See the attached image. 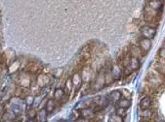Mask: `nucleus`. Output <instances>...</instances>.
<instances>
[{
    "mask_svg": "<svg viewBox=\"0 0 165 122\" xmlns=\"http://www.w3.org/2000/svg\"><path fill=\"white\" fill-rule=\"evenodd\" d=\"M148 83L154 88L159 87L163 83V76L155 70H151L148 75Z\"/></svg>",
    "mask_w": 165,
    "mask_h": 122,
    "instance_id": "1",
    "label": "nucleus"
},
{
    "mask_svg": "<svg viewBox=\"0 0 165 122\" xmlns=\"http://www.w3.org/2000/svg\"><path fill=\"white\" fill-rule=\"evenodd\" d=\"M140 32H141V35L143 38H147V39H153L155 34H156V30L155 28L151 26H149V25H144L141 27L140 29Z\"/></svg>",
    "mask_w": 165,
    "mask_h": 122,
    "instance_id": "2",
    "label": "nucleus"
},
{
    "mask_svg": "<svg viewBox=\"0 0 165 122\" xmlns=\"http://www.w3.org/2000/svg\"><path fill=\"white\" fill-rule=\"evenodd\" d=\"M105 86V73L104 72H101L99 73V76L96 78L95 81H94V84L92 86V89L93 91H99L103 89V88Z\"/></svg>",
    "mask_w": 165,
    "mask_h": 122,
    "instance_id": "3",
    "label": "nucleus"
},
{
    "mask_svg": "<svg viewBox=\"0 0 165 122\" xmlns=\"http://www.w3.org/2000/svg\"><path fill=\"white\" fill-rule=\"evenodd\" d=\"M71 83H72V86H74V92H75V93L78 92L79 89L81 88L82 83H83L80 73L76 72V73H74V75H72V77H71Z\"/></svg>",
    "mask_w": 165,
    "mask_h": 122,
    "instance_id": "4",
    "label": "nucleus"
},
{
    "mask_svg": "<svg viewBox=\"0 0 165 122\" xmlns=\"http://www.w3.org/2000/svg\"><path fill=\"white\" fill-rule=\"evenodd\" d=\"M110 73H111V75H113L114 79L117 80V79H119L122 77V75H123V68L119 64L114 63L113 66H111V68H110Z\"/></svg>",
    "mask_w": 165,
    "mask_h": 122,
    "instance_id": "5",
    "label": "nucleus"
},
{
    "mask_svg": "<svg viewBox=\"0 0 165 122\" xmlns=\"http://www.w3.org/2000/svg\"><path fill=\"white\" fill-rule=\"evenodd\" d=\"M95 111H94V108H91V107H88V108H83L80 110V115L81 117H84L86 119H90L92 117L95 116Z\"/></svg>",
    "mask_w": 165,
    "mask_h": 122,
    "instance_id": "6",
    "label": "nucleus"
},
{
    "mask_svg": "<svg viewBox=\"0 0 165 122\" xmlns=\"http://www.w3.org/2000/svg\"><path fill=\"white\" fill-rule=\"evenodd\" d=\"M139 47L144 52H148L151 47V41L147 38H142L139 41Z\"/></svg>",
    "mask_w": 165,
    "mask_h": 122,
    "instance_id": "7",
    "label": "nucleus"
},
{
    "mask_svg": "<svg viewBox=\"0 0 165 122\" xmlns=\"http://www.w3.org/2000/svg\"><path fill=\"white\" fill-rule=\"evenodd\" d=\"M144 12H145L144 15H147V16L153 17V18H159V16H160L159 11L150 8L149 6H146V7H145Z\"/></svg>",
    "mask_w": 165,
    "mask_h": 122,
    "instance_id": "8",
    "label": "nucleus"
},
{
    "mask_svg": "<svg viewBox=\"0 0 165 122\" xmlns=\"http://www.w3.org/2000/svg\"><path fill=\"white\" fill-rule=\"evenodd\" d=\"M129 52L131 54L132 57H136L138 59H140L141 56H142V51H141V49L138 46H135V45H132L130 46L129 47Z\"/></svg>",
    "mask_w": 165,
    "mask_h": 122,
    "instance_id": "9",
    "label": "nucleus"
},
{
    "mask_svg": "<svg viewBox=\"0 0 165 122\" xmlns=\"http://www.w3.org/2000/svg\"><path fill=\"white\" fill-rule=\"evenodd\" d=\"M151 104H153V100L149 96H145L144 98H142L141 102H140V108L141 110H148V108H150Z\"/></svg>",
    "mask_w": 165,
    "mask_h": 122,
    "instance_id": "10",
    "label": "nucleus"
},
{
    "mask_svg": "<svg viewBox=\"0 0 165 122\" xmlns=\"http://www.w3.org/2000/svg\"><path fill=\"white\" fill-rule=\"evenodd\" d=\"M91 77H92V70L89 66H85L82 70V73H81V78H82V80L83 81H90L91 79Z\"/></svg>",
    "mask_w": 165,
    "mask_h": 122,
    "instance_id": "11",
    "label": "nucleus"
},
{
    "mask_svg": "<svg viewBox=\"0 0 165 122\" xmlns=\"http://www.w3.org/2000/svg\"><path fill=\"white\" fill-rule=\"evenodd\" d=\"M49 81H50L49 77H47V76H46V75H44V74L39 75V76L37 77V79H36L37 84L40 86V87H43V86H45L46 84H48Z\"/></svg>",
    "mask_w": 165,
    "mask_h": 122,
    "instance_id": "12",
    "label": "nucleus"
},
{
    "mask_svg": "<svg viewBox=\"0 0 165 122\" xmlns=\"http://www.w3.org/2000/svg\"><path fill=\"white\" fill-rule=\"evenodd\" d=\"M127 66L133 72L136 71V70H138V69H139V67H140V59H138L136 57H131L129 65H127Z\"/></svg>",
    "mask_w": 165,
    "mask_h": 122,
    "instance_id": "13",
    "label": "nucleus"
},
{
    "mask_svg": "<svg viewBox=\"0 0 165 122\" xmlns=\"http://www.w3.org/2000/svg\"><path fill=\"white\" fill-rule=\"evenodd\" d=\"M148 6H149L150 8H153L154 10L159 11L162 8L163 3L161 0H149V1L148 2Z\"/></svg>",
    "mask_w": 165,
    "mask_h": 122,
    "instance_id": "14",
    "label": "nucleus"
},
{
    "mask_svg": "<svg viewBox=\"0 0 165 122\" xmlns=\"http://www.w3.org/2000/svg\"><path fill=\"white\" fill-rule=\"evenodd\" d=\"M154 70L159 73L161 76L165 77V64L160 62V61H156L154 64Z\"/></svg>",
    "mask_w": 165,
    "mask_h": 122,
    "instance_id": "15",
    "label": "nucleus"
},
{
    "mask_svg": "<svg viewBox=\"0 0 165 122\" xmlns=\"http://www.w3.org/2000/svg\"><path fill=\"white\" fill-rule=\"evenodd\" d=\"M114 81V79L113 78V75H111V73H110V69H109L105 72V84L110 85Z\"/></svg>",
    "mask_w": 165,
    "mask_h": 122,
    "instance_id": "16",
    "label": "nucleus"
},
{
    "mask_svg": "<svg viewBox=\"0 0 165 122\" xmlns=\"http://www.w3.org/2000/svg\"><path fill=\"white\" fill-rule=\"evenodd\" d=\"M122 97V95H121V92L120 91H118V90H114V91H111L110 94H109V99L114 102V103H116V102H118Z\"/></svg>",
    "mask_w": 165,
    "mask_h": 122,
    "instance_id": "17",
    "label": "nucleus"
},
{
    "mask_svg": "<svg viewBox=\"0 0 165 122\" xmlns=\"http://www.w3.org/2000/svg\"><path fill=\"white\" fill-rule=\"evenodd\" d=\"M36 117H37L38 122L46 121V118H47V112H46L45 108H41V110L36 113Z\"/></svg>",
    "mask_w": 165,
    "mask_h": 122,
    "instance_id": "18",
    "label": "nucleus"
},
{
    "mask_svg": "<svg viewBox=\"0 0 165 122\" xmlns=\"http://www.w3.org/2000/svg\"><path fill=\"white\" fill-rule=\"evenodd\" d=\"M65 95V92L63 88H57L54 92V100L56 101H61Z\"/></svg>",
    "mask_w": 165,
    "mask_h": 122,
    "instance_id": "19",
    "label": "nucleus"
},
{
    "mask_svg": "<svg viewBox=\"0 0 165 122\" xmlns=\"http://www.w3.org/2000/svg\"><path fill=\"white\" fill-rule=\"evenodd\" d=\"M118 107L119 108H128L131 106V100L129 98H121L118 101Z\"/></svg>",
    "mask_w": 165,
    "mask_h": 122,
    "instance_id": "20",
    "label": "nucleus"
},
{
    "mask_svg": "<svg viewBox=\"0 0 165 122\" xmlns=\"http://www.w3.org/2000/svg\"><path fill=\"white\" fill-rule=\"evenodd\" d=\"M20 83H21V85L24 86V87H29V86L30 80H29V78L28 77V75H25V74L22 75V77L20 78Z\"/></svg>",
    "mask_w": 165,
    "mask_h": 122,
    "instance_id": "21",
    "label": "nucleus"
},
{
    "mask_svg": "<svg viewBox=\"0 0 165 122\" xmlns=\"http://www.w3.org/2000/svg\"><path fill=\"white\" fill-rule=\"evenodd\" d=\"M54 108H55L54 100H52V99L48 100L47 103H46V105H45V110H46V112H47V113H51L53 111H54Z\"/></svg>",
    "mask_w": 165,
    "mask_h": 122,
    "instance_id": "22",
    "label": "nucleus"
},
{
    "mask_svg": "<svg viewBox=\"0 0 165 122\" xmlns=\"http://www.w3.org/2000/svg\"><path fill=\"white\" fill-rule=\"evenodd\" d=\"M109 122H124L122 116H119V115H117L116 113L114 114H110V116L109 118Z\"/></svg>",
    "mask_w": 165,
    "mask_h": 122,
    "instance_id": "23",
    "label": "nucleus"
},
{
    "mask_svg": "<svg viewBox=\"0 0 165 122\" xmlns=\"http://www.w3.org/2000/svg\"><path fill=\"white\" fill-rule=\"evenodd\" d=\"M151 115H153V112H151L149 108H148V110H142V116L145 119L149 120V118L151 117Z\"/></svg>",
    "mask_w": 165,
    "mask_h": 122,
    "instance_id": "24",
    "label": "nucleus"
},
{
    "mask_svg": "<svg viewBox=\"0 0 165 122\" xmlns=\"http://www.w3.org/2000/svg\"><path fill=\"white\" fill-rule=\"evenodd\" d=\"M126 110L127 108H119L118 107L116 110H115V113L117 115H119V116H125V114H126Z\"/></svg>",
    "mask_w": 165,
    "mask_h": 122,
    "instance_id": "25",
    "label": "nucleus"
},
{
    "mask_svg": "<svg viewBox=\"0 0 165 122\" xmlns=\"http://www.w3.org/2000/svg\"><path fill=\"white\" fill-rule=\"evenodd\" d=\"M63 74H64V70L63 69H55L54 72H53V76H54L55 78H57V79H60V78H62Z\"/></svg>",
    "mask_w": 165,
    "mask_h": 122,
    "instance_id": "26",
    "label": "nucleus"
},
{
    "mask_svg": "<svg viewBox=\"0 0 165 122\" xmlns=\"http://www.w3.org/2000/svg\"><path fill=\"white\" fill-rule=\"evenodd\" d=\"M65 87L68 89V93L69 94L72 90H74V86H72V83H71V79H69L65 83Z\"/></svg>",
    "mask_w": 165,
    "mask_h": 122,
    "instance_id": "27",
    "label": "nucleus"
},
{
    "mask_svg": "<svg viewBox=\"0 0 165 122\" xmlns=\"http://www.w3.org/2000/svg\"><path fill=\"white\" fill-rule=\"evenodd\" d=\"M25 103L29 107H31L32 104L34 103V98L32 96H30V95H29V96H26V98H25Z\"/></svg>",
    "mask_w": 165,
    "mask_h": 122,
    "instance_id": "28",
    "label": "nucleus"
},
{
    "mask_svg": "<svg viewBox=\"0 0 165 122\" xmlns=\"http://www.w3.org/2000/svg\"><path fill=\"white\" fill-rule=\"evenodd\" d=\"M19 66H20V62H19V61H15L14 64H13V65L10 67L9 72H10V73H14V72H16V71L18 70Z\"/></svg>",
    "mask_w": 165,
    "mask_h": 122,
    "instance_id": "29",
    "label": "nucleus"
},
{
    "mask_svg": "<svg viewBox=\"0 0 165 122\" xmlns=\"http://www.w3.org/2000/svg\"><path fill=\"white\" fill-rule=\"evenodd\" d=\"M158 57L162 60H165V47H162L158 51Z\"/></svg>",
    "mask_w": 165,
    "mask_h": 122,
    "instance_id": "30",
    "label": "nucleus"
},
{
    "mask_svg": "<svg viewBox=\"0 0 165 122\" xmlns=\"http://www.w3.org/2000/svg\"><path fill=\"white\" fill-rule=\"evenodd\" d=\"M121 95H123V96H125V98H129L131 96V92H129L128 90L124 89L123 91H121Z\"/></svg>",
    "mask_w": 165,
    "mask_h": 122,
    "instance_id": "31",
    "label": "nucleus"
},
{
    "mask_svg": "<svg viewBox=\"0 0 165 122\" xmlns=\"http://www.w3.org/2000/svg\"><path fill=\"white\" fill-rule=\"evenodd\" d=\"M76 122H89L86 118L84 117H80V118H77L76 119Z\"/></svg>",
    "mask_w": 165,
    "mask_h": 122,
    "instance_id": "32",
    "label": "nucleus"
},
{
    "mask_svg": "<svg viewBox=\"0 0 165 122\" xmlns=\"http://www.w3.org/2000/svg\"><path fill=\"white\" fill-rule=\"evenodd\" d=\"M28 122H35V121H34L33 118H29V119L28 120Z\"/></svg>",
    "mask_w": 165,
    "mask_h": 122,
    "instance_id": "33",
    "label": "nucleus"
},
{
    "mask_svg": "<svg viewBox=\"0 0 165 122\" xmlns=\"http://www.w3.org/2000/svg\"><path fill=\"white\" fill-rule=\"evenodd\" d=\"M141 122H149V120H147V119H144V120H142Z\"/></svg>",
    "mask_w": 165,
    "mask_h": 122,
    "instance_id": "34",
    "label": "nucleus"
}]
</instances>
